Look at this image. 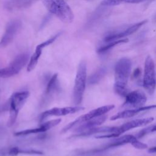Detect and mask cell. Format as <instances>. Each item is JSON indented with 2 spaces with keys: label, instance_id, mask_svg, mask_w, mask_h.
Wrapping results in <instances>:
<instances>
[{
  "label": "cell",
  "instance_id": "cell-1",
  "mask_svg": "<svg viewBox=\"0 0 156 156\" xmlns=\"http://www.w3.org/2000/svg\"><path fill=\"white\" fill-rule=\"evenodd\" d=\"M132 62L127 57H122L115 66L114 91L118 95L125 97L127 94V83L131 73Z\"/></svg>",
  "mask_w": 156,
  "mask_h": 156
},
{
  "label": "cell",
  "instance_id": "cell-2",
  "mask_svg": "<svg viewBox=\"0 0 156 156\" xmlns=\"http://www.w3.org/2000/svg\"><path fill=\"white\" fill-rule=\"evenodd\" d=\"M48 11L65 23L73 22L74 15L72 9L65 0H43Z\"/></svg>",
  "mask_w": 156,
  "mask_h": 156
},
{
  "label": "cell",
  "instance_id": "cell-3",
  "mask_svg": "<svg viewBox=\"0 0 156 156\" xmlns=\"http://www.w3.org/2000/svg\"><path fill=\"white\" fill-rule=\"evenodd\" d=\"M87 82V64L85 61L80 62L76 73L73 87V102L76 105H80L83 100Z\"/></svg>",
  "mask_w": 156,
  "mask_h": 156
},
{
  "label": "cell",
  "instance_id": "cell-4",
  "mask_svg": "<svg viewBox=\"0 0 156 156\" xmlns=\"http://www.w3.org/2000/svg\"><path fill=\"white\" fill-rule=\"evenodd\" d=\"M29 96L27 91L14 93L10 97L9 102V118L7 126L10 127L15 122L18 113Z\"/></svg>",
  "mask_w": 156,
  "mask_h": 156
},
{
  "label": "cell",
  "instance_id": "cell-5",
  "mask_svg": "<svg viewBox=\"0 0 156 156\" xmlns=\"http://www.w3.org/2000/svg\"><path fill=\"white\" fill-rule=\"evenodd\" d=\"M143 86L150 95L154 93L156 88L155 64L150 55L147 56L144 62Z\"/></svg>",
  "mask_w": 156,
  "mask_h": 156
},
{
  "label": "cell",
  "instance_id": "cell-6",
  "mask_svg": "<svg viewBox=\"0 0 156 156\" xmlns=\"http://www.w3.org/2000/svg\"><path fill=\"white\" fill-rule=\"evenodd\" d=\"M114 108H115V105L113 104H110V105L102 106V107L96 108L95 109H93L90 111L89 112H88L87 113L79 116V118H77L71 122L69 123L67 126H66L64 128H63L61 133H65L69 130H70L71 129H72L73 127H74V126H79V124L88 120L104 115L107 113L113 110Z\"/></svg>",
  "mask_w": 156,
  "mask_h": 156
},
{
  "label": "cell",
  "instance_id": "cell-7",
  "mask_svg": "<svg viewBox=\"0 0 156 156\" xmlns=\"http://www.w3.org/2000/svg\"><path fill=\"white\" fill-rule=\"evenodd\" d=\"M29 60L28 53H21L18 55L7 67L0 69V78H8L18 74Z\"/></svg>",
  "mask_w": 156,
  "mask_h": 156
},
{
  "label": "cell",
  "instance_id": "cell-8",
  "mask_svg": "<svg viewBox=\"0 0 156 156\" xmlns=\"http://www.w3.org/2000/svg\"><path fill=\"white\" fill-rule=\"evenodd\" d=\"M147 22V20H143L141 21L135 23L132 25L128 26L127 27L125 28L123 30L120 31H114L111 32L106 34L102 40V43H107L114 40H117L119 39L125 38V37L130 35L131 34H134L136 32L140 27L144 26Z\"/></svg>",
  "mask_w": 156,
  "mask_h": 156
},
{
  "label": "cell",
  "instance_id": "cell-9",
  "mask_svg": "<svg viewBox=\"0 0 156 156\" xmlns=\"http://www.w3.org/2000/svg\"><path fill=\"white\" fill-rule=\"evenodd\" d=\"M22 23L20 20H13L10 21L5 29V31L0 39V49L8 46L15 38L20 31Z\"/></svg>",
  "mask_w": 156,
  "mask_h": 156
},
{
  "label": "cell",
  "instance_id": "cell-10",
  "mask_svg": "<svg viewBox=\"0 0 156 156\" xmlns=\"http://www.w3.org/2000/svg\"><path fill=\"white\" fill-rule=\"evenodd\" d=\"M125 102L122 105V107L139 108L144 106L147 102V96L141 90H136L128 92L125 96Z\"/></svg>",
  "mask_w": 156,
  "mask_h": 156
},
{
  "label": "cell",
  "instance_id": "cell-11",
  "mask_svg": "<svg viewBox=\"0 0 156 156\" xmlns=\"http://www.w3.org/2000/svg\"><path fill=\"white\" fill-rule=\"evenodd\" d=\"M85 108L76 105L74 107H54L43 112L40 115V121H43L46 118L50 116H65L68 114H73L83 110Z\"/></svg>",
  "mask_w": 156,
  "mask_h": 156
},
{
  "label": "cell",
  "instance_id": "cell-12",
  "mask_svg": "<svg viewBox=\"0 0 156 156\" xmlns=\"http://www.w3.org/2000/svg\"><path fill=\"white\" fill-rule=\"evenodd\" d=\"M154 118L153 117H149V118L131 120L130 121H128L122 124L121 126H116V133L118 136H119L121 134H122L124 132L130 129L149 124L151 123L154 121Z\"/></svg>",
  "mask_w": 156,
  "mask_h": 156
},
{
  "label": "cell",
  "instance_id": "cell-13",
  "mask_svg": "<svg viewBox=\"0 0 156 156\" xmlns=\"http://www.w3.org/2000/svg\"><path fill=\"white\" fill-rule=\"evenodd\" d=\"M61 122V119H55L53 120H50L48 121H46L43 124H41L38 127L33 128V129H26L24 130H21L16 132L14 133L15 136H25L29 134H33V133H41V132H44L50 129H52V127H55V126L58 125Z\"/></svg>",
  "mask_w": 156,
  "mask_h": 156
},
{
  "label": "cell",
  "instance_id": "cell-14",
  "mask_svg": "<svg viewBox=\"0 0 156 156\" xmlns=\"http://www.w3.org/2000/svg\"><path fill=\"white\" fill-rule=\"evenodd\" d=\"M156 108V104L154 105H146V106H143L139 108H130V109H127L123 110L122 112H120L115 115L112 116L110 118V120H116L119 119H123V118H129L133 117L137 114L140 113V112L152 110Z\"/></svg>",
  "mask_w": 156,
  "mask_h": 156
},
{
  "label": "cell",
  "instance_id": "cell-15",
  "mask_svg": "<svg viewBox=\"0 0 156 156\" xmlns=\"http://www.w3.org/2000/svg\"><path fill=\"white\" fill-rule=\"evenodd\" d=\"M107 118V116L105 115H104L101 116L88 120L79 124L77 126V127L76 129V130H75V131H76L78 133H80V132H82L88 130L89 129L96 127L98 126L103 124Z\"/></svg>",
  "mask_w": 156,
  "mask_h": 156
},
{
  "label": "cell",
  "instance_id": "cell-16",
  "mask_svg": "<svg viewBox=\"0 0 156 156\" xmlns=\"http://www.w3.org/2000/svg\"><path fill=\"white\" fill-rule=\"evenodd\" d=\"M128 39L127 38H122V39H119L117 40H114L107 43H101L99 46H98L96 49V52L99 54H102L104 53L107 52L115 46L120 44H123L128 42Z\"/></svg>",
  "mask_w": 156,
  "mask_h": 156
},
{
  "label": "cell",
  "instance_id": "cell-17",
  "mask_svg": "<svg viewBox=\"0 0 156 156\" xmlns=\"http://www.w3.org/2000/svg\"><path fill=\"white\" fill-rule=\"evenodd\" d=\"M43 51V49L40 48L39 46H37L34 53L32 54V56L29 58V62H28V65L27 66V71H32L35 66H37L38 60L41 55Z\"/></svg>",
  "mask_w": 156,
  "mask_h": 156
},
{
  "label": "cell",
  "instance_id": "cell-18",
  "mask_svg": "<svg viewBox=\"0 0 156 156\" xmlns=\"http://www.w3.org/2000/svg\"><path fill=\"white\" fill-rule=\"evenodd\" d=\"M107 69L105 67H101L96 70L93 74H91L88 79V82L90 85H94L99 82L101 79L106 74Z\"/></svg>",
  "mask_w": 156,
  "mask_h": 156
},
{
  "label": "cell",
  "instance_id": "cell-19",
  "mask_svg": "<svg viewBox=\"0 0 156 156\" xmlns=\"http://www.w3.org/2000/svg\"><path fill=\"white\" fill-rule=\"evenodd\" d=\"M58 87V82L57 74H54L49 80L46 88L45 94L46 96L51 95L52 93L56 91Z\"/></svg>",
  "mask_w": 156,
  "mask_h": 156
},
{
  "label": "cell",
  "instance_id": "cell-20",
  "mask_svg": "<svg viewBox=\"0 0 156 156\" xmlns=\"http://www.w3.org/2000/svg\"><path fill=\"white\" fill-rule=\"evenodd\" d=\"M61 34H62V32H58V33L55 34V35H54L53 36H52L51 37H50L49 38H48V40H46L44 41L43 42H42V43L38 44L37 46L43 49L44 48H46V47L48 46L49 45L51 44L52 43H53L54 41L55 40H57V38H58V37Z\"/></svg>",
  "mask_w": 156,
  "mask_h": 156
},
{
  "label": "cell",
  "instance_id": "cell-21",
  "mask_svg": "<svg viewBox=\"0 0 156 156\" xmlns=\"http://www.w3.org/2000/svg\"><path fill=\"white\" fill-rule=\"evenodd\" d=\"M124 3V0H102L101 5L104 7H112Z\"/></svg>",
  "mask_w": 156,
  "mask_h": 156
},
{
  "label": "cell",
  "instance_id": "cell-22",
  "mask_svg": "<svg viewBox=\"0 0 156 156\" xmlns=\"http://www.w3.org/2000/svg\"><path fill=\"white\" fill-rule=\"evenodd\" d=\"M156 132V125L154 126H149L146 129H143L142 130H141L137 135V138H141L142 136H143L144 135H145L146 134L148 133H151V132Z\"/></svg>",
  "mask_w": 156,
  "mask_h": 156
},
{
  "label": "cell",
  "instance_id": "cell-23",
  "mask_svg": "<svg viewBox=\"0 0 156 156\" xmlns=\"http://www.w3.org/2000/svg\"><path fill=\"white\" fill-rule=\"evenodd\" d=\"M132 145L136 149H146L147 147V145L146 144L142 143L138 139H136L132 144Z\"/></svg>",
  "mask_w": 156,
  "mask_h": 156
},
{
  "label": "cell",
  "instance_id": "cell-24",
  "mask_svg": "<svg viewBox=\"0 0 156 156\" xmlns=\"http://www.w3.org/2000/svg\"><path fill=\"white\" fill-rule=\"evenodd\" d=\"M151 0H124V3L129 4H138L140 2H144Z\"/></svg>",
  "mask_w": 156,
  "mask_h": 156
},
{
  "label": "cell",
  "instance_id": "cell-25",
  "mask_svg": "<svg viewBox=\"0 0 156 156\" xmlns=\"http://www.w3.org/2000/svg\"><path fill=\"white\" fill-rule=\"evenodd\" d=\"M140 74H141V69H140V68H136V69L134 70L132 76H133V77L136 78V77H138Z\"/></svg>",
  "mask_w": 156,
  "mask_h": 156
},
{
  "label": "cell",
  "instance_id": "cell-26",
  "mask_svg": "<svg viewBox=\"0 0 156 156\" xmlns=\"http://www.w3.org/2000/svg\"><path fill=\"white\" fill-rule=\"evenodd\" d=\"M148 152H149V153H156V146L149 149Z\"/></svg>",
  "mask_w": 156,
  "mask_h": 156
},
{
  "label": "cell",
  "instance_id": "cell-27",
  "mask_svg": "<svg viewBox=\"0 0 156 156\" xmlns=\"http://www.w3.org/2000/svg\"><path fill=\"white\" fill-rule=\"evenodd\" d=\"M5 109H6V108H5V106H1V107H0V112L2 111V110H5Z\"/></svg>",
  "mask_w": 156,
  "mask_h": 156
},
{
  "label": "cell",
  "instance_id": "cell-28",
  "mask_svg": "<svg viewBox=\"0 0 156 156\" xmlns=\"http://www.w3.org/2000/svg\"><path fill=\"white\" fill-rule=\"evenodd\" d=\"M88 1H89V0H88Z\"/></svg>",
  "mask_w": 156,
  "mask_h": 156
}]
</instances>
